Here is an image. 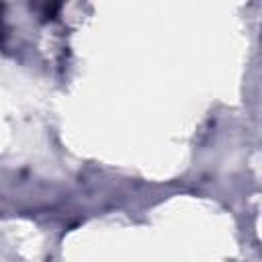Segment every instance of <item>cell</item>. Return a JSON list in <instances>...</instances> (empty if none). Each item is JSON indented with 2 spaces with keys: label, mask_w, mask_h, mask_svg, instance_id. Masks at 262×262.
Instances as JSON below:
<instances>
[{
  "label": "cell",
  "mask_w": 262,
  "mask_h": 262,
  "mask_svg": "<svg viewBox=\"0 0 262 262\" xmlns=\"http://www.w3.org/2000/svg\"><path fill=\"white\" fill-rule=\"evenodd\" d=\"M0 14H2V6H0ZM2 35H4V27H2V18H0V39H2Z\"/></svg>",
  "instance_id": "obj_1"
}]
</instances>
